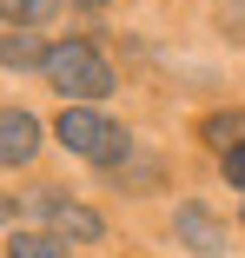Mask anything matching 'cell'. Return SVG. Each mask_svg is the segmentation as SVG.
Listing matches in <instances>:
<instances>
[{"instance_id":"obj_1","label":"cell","mask_w":245,"mask_h":258,"mask_svg":"<svg viewBox=\"0 0 245 258\" xmlns=\"http://www.w3.org/2000/svg\"><path fill=\"white\" fill-rule=\"evenodd\" d=\"M46 73L67 99H106L113 93V67L93 53L86 40H67V46H46Z\"/></svg>"},{"instance_id":"obj_2","label":"cell","mask_w":245,"mask_h":258,"mask_svg":"<svg viewBox=\"0 0 245 258\" xmlns=\"http://www.w3.org/2000/svg\"><path fill=\"white\" fill-rule=\"evenodd\" d=\"M60 139H67V152H80V159H93V166H119L126 152H133L126 126L100 119L93 106H67L60 113Z\"/></svg>"},{"instance_id":"obj_3","label":"cell","mask_w":245,"mask_h":258,"mask_svg":"<svg viewBox=\"0 0 245 258\" xmlns=\"http://www.w3.org/2000/svg\"><path fill=\"white\" fill-rule=\"evenodd\" d=\"M33 152H40V119L0 106V166H33Z\"/></svg>"},{"instance_id":"obj_4","label":"cell","mask_w":245,"mask_h":258,"mask_svg":"<svg viewBox=\"0 0 245 258\" xmlns=\"http://www.w3.org/2000/svg\"><path fill=\"white\" fill-rule=\"evenodd\" d=\"M172 238H179V245H192L199 258H225V232L212 225L206 205H179V212H172Z\"/></svg>"},{"instance_id":"obj_5","label":"cell","mask_w":245,"mask_h":258,"mask_svg":"<svg viewBox=\"0 0 245 258\" xmlns=\"http://www.w3.org/2000/svg\"><path fill=\"white\" fill-rule=\"evenodd\" d=\"M33 212H46V219H53L60 232H73V238H100V232H106V225H100V212H86V205H80V199H67V192H40Z\"/></svg>"},{"instance_id":"obj_6","label":"cell","mask_w":245,"mask_h":258,"mask_svg":"<svg viewBox=\"0 0 245 258\" xmlns=\"http://www.w3.org/2000/svg\"><path fill=\"white\" fill-rule=\"evenodd\" d=\"M0 67H14V73L46 67V46H40L33 33H0Z\"/></svg>"},{"instance_id":"obj_7","label":"cell","mask_w":245,"mask_h":258,"mask_svg":"<svg viewBox=\"0 0 245 258\" xmlns=\"http://www.w3.org/2000/svg\"><path fill=\"white\" fill-rule=\"evenodd\" d=\"M7 258H67V245L53 232H14L7 238Z\"/></svg>"},{"instance_id":"obj_8","label":"cell","mask_w":245,"mask_h":258,"mask_svg":"<svg viewBox=\"0 0 245 258\" xmlns=\"http://www.w3.org/2000/svg\"><path fill=\"white\" fill-rule=\"evenodd\" d=\"M60 0H0V20H14V27H40V20H53Z\"/></svg>"},{"instance_id":"obj_9","label":"cell","mask_w":245,"mask_h":258,"mask_svg":"<svg viewBox=\"0 0 245 258\" xmlns=\"http://www.w3.org/2000/svg\"><path fill=\"white\" fill-rule=\"evenodd\" d=\"M206 139H212V146H225V152H232V146H245V113H219V119H206Z\"/></svg>"},{"instance_id":"obj_10","label":"cell","mask_w":245,"mask_h":258,"mask_svg":"<svg viewBox=\"0 0 245 258\" xmlns=\"http://www.w3.org/2000/svg\"><path fill=\"white\" fill-rule=\"evenodd\" d=\"M225 179L245 192V146H232V152H225Z\"/></svg>"},{"instance_id":"obj_11","label":"cell","mask_w":245,"mask_h":258,"mask_svg":"<svg viewBox=\"0 0 245 258\" xmlns=\"http://www.w3.org/2000/svg\"><path fill=\"white\" fill-rule=\"evenodd\" d=\"M0 219H7V199H0Z\"/></svg>"}]
</instances>
